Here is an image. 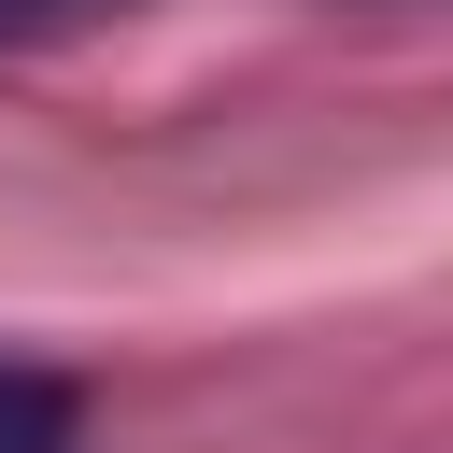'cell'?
<instances>
[{"label":"cell","instance_id":"1","mask_svg":"<svg viewBox=\"0 0 453 453\" xmlns=\"http://www.w3.org/2000/svg\"><path fill=\"white\" fill-rule=\"evenodd\" d=\"M0 453H85V382L42 354H0Z\"/></svg>","mask_w":453,"mask_h":453},{"label":"cell","instance_id":"2","mask_svg":"<svg viewBox=\"0 0 453 453\" xmlns=\"http://www.w3.org/2000/svg\"><path fill=\"white\" fill-rule=\"evenodd\" d=\"M127 0H0V42H57V28H99Z\"/></svg>","mask_w":453,"mask_h":453}]
</instances>
